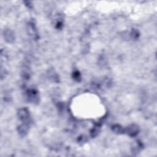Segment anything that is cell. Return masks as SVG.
I'll return each mask as SVG.
<instances>
[{"instance_id":"obj_1","label":"cell","mask_w":157,"mask_h":157,"mask_svg":"<svg viewBox=\"0 0 157 157\" xmlns=\"http://www.w3.org/2000/svg\"><path fill=\"white\" fill-rule=\"evenodd\" d=\"M18 115L19 119L23 122V124L29 125L30 122V116L28 110L26 108H22L18 110Z\"/></svg>"},{"instance_id":"obj_2","label":"cell","mask_w":157,"mask_h":157,"mask_svg":"<svg viewBox=\"0 0 157 157\" xmlns=\"http://www.w3.org/2000/svg\"><path fill=\"white\" fill-rule=\"evenodd\" d=\"M27 31L29 35L31 37L33 38L34 39H38V34H37V31L35 25L33 23L30 22L27 26Z\"/></svg>"},{"instance_id":"obj_3","label":"cell","mask_w":157,"mask_h":157,"mask_svg":"<svg viewBox=\"0 0 157 157\" xmlns=\"http://www.w3.org/2000/svg\"><path fill=\"white\" fill-rule=\"evenodd\" d=\"M27 96L29 101L36 103L37 101L38 96L36 91L35 90H30L27 91Z\"/></svg>"},{"instance_id":"obj_4","label":"cell","mask_w":157,"mask_h":157,"mask_svg":"<svg viewBox=\"0 0 157 157\" xmlns=\"http://www.w3.org/2000/svg\"><path fill=\"white\" fill-rule=\"evenodd\" d=\"M138 127L136 125H132L128 128V134L131 136H134L138 133Z\"/></svg>"},{"instance_id":"obj_5","label":"cell","mask_w":157,"mask_h":157,"mask_svg":"<svg viewBox=\"0 0 157 157\" xmlns=\"http://www.w3.org/2000/svg\"><path fill=\"white\" fill-rule=\"evenodd\" d=\"M4 37L6 38V40L9 42H12L13 41H14V35H13V33H12V32L11 30H6V31Z\"/></svg>"},{"instance_id":"obj_6","label":"cell","mask_w":157,"mask_h":157,"mask_svg":"<svg viewBox=\"0 0 157 157\" xmlns=\"http://www.w3.org/2000/svg\"><path fill=\"white\" fill-rule=\"evenodd\" d=\"M113 130L117 133H123V129L120 125H116L113 127Z\"/></svg>"}]
</instances>
